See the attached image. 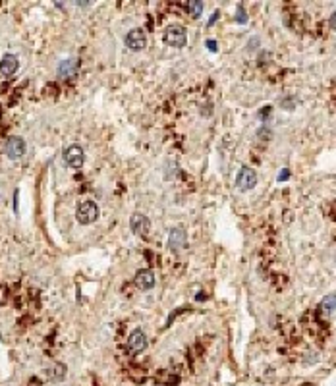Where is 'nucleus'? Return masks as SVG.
I'll list each match as a JSON object with an SVG mask.
<instances>
[{
	"label": "nucleus",
	"instance_id": "1a4fd4ad",
	"mask_svg": "<svg viewBox=\"0 0 336 386\" xmlns=\"http://www.w3.org/2000/svg\"><path fill=\"white\" fill-rule=\"evenodd\" d=\"M186 230L184 228H172L170 230V236H168V247L172 251H180L186 247Z\"/></svg>",
	"mask_w": 336,
	"mask_h": 386
},
{
	"label": "nucleus",
	"instance_id": "dca6fc26",
	"mask_svg": "<svg viewBox=\"0 0 336 386\" xmlns=\"http://www.w3.org/2000/svg\"><path fill=\"white\" fill-rule=\"evenodd\" d=\"M257 135H259V137H265V139H263V141H269V139H271V137H273V133H271V130H267V128H261V130H259V133H257Z\"/></svg>",
	"mask_w": 336,
	"mask_h": 386
},
{
	"label": "nucleus",
	"instance_id": "2eb2a0df",
	"mask_svg": "<svg viewBox=\"0 0 336 386\" xmlns=\"http://www.w3.org/2000/svg\"><path fill=\"white\" fill-rule=\"evenodd\" d=\"M46 373H49V377L53 378V380H62L64 375H66V367H64V365H54V367L49 369Z\"/></svg>",
	"mask_w": 336,
	"mask_h": 386
},
{
	"label": "nucleus",
	"instance_id": "6e6552de",
	"mask_svg": "<svg viewBox=\"0 0 336 386\" xmlns=\"http://www.w3.org/2000/svg\"><path fill=\"white\" fill-rule=\"evenodd\" d=\"M130 228H132L133 234H137V236H145V234H149L151 222H149V219H147L145 214H141V212H133V216L130 219Z\"/></svg>",
	"mask_w": 336,
	"mask_h": 386
},
{
	"label": "nucleus",
	"instance_id": "f03ea898",
	"mask_svg": "<svg viewBox=\"0 0 336 386\" xmlns=\"http://www.w3.org/2000/svg\"><path fill=\"white\" fill-rule=\"evenodd\" d=\"M187 35H186V29L182 26H168L164 29V43L168 46H174V49H182L186 46Z\"/></svg>",
	"mask_w": 336,
	"mask_h": 386
},
{
	"label": "nucleus",
	"instance_id": "a211bd4d",
	"mask_svg": "<svg viewBox=\"0 0 336 386\" xmlns=\"http://www.w3.org/2000/svg\"><path fill=\"white\" fill-rule=\"evenodd\" d=\"M238 21H239V23H246V21H248V18H246V12H244L242 6H238Z\"/></svg>",
	"mask_w": 336,
	"mask_h": 386
},
{
	"label": "nucleus",
	"instance_id": "aec40b11",
	"mask_svg": "<svg viewBox=\"0 0 336 386\" xmlns=\"http://www.w3.org/2000/svg\"><path fill=\"white\" fill-rule=\"evenodd\" d=\"M207 44H209V49H211V51H214V49H217V46H214V41H209Z\"/></svg>",
	"mask_w": 336,
	"mask_h": 386
},
{
	"label": "nucleus",
	"instance_id": "423d86ee",
	"mask_svg": "<svg viewBox=\"0 0 336 386\" xmlns=\"http://www.w3.org/2000/svg\"><path fill=\"white\" fill-rule=\"evenodd\" d=\"M4 153L12 160H19L26 155V141L21 139V137H10L6 141V145H4Z\"/></svg>",
	"mask_w": 336,
	"mask_h": 386
},
{
	"label": "nucleus",
	"instance_id": "39448f33",
	"mask_svg": "<svg viewBox=\"0 0 336 386\" xmlns=\"http://www.w3.org/2000/svg\"><path fill=\"white\" fill-rule=\"evenodd\" d=\"M126 46H128L130 51H133V53L143 51V49L147 46V37L143 33V29H139V27L132 29V31L126 35Z\"/></svg>",
	"mask_w": 336,
	"mask_h": 386
},
{
	"label": "nucleus",
	"instance_id": "0eeeda50",
	"mask_svg": "<svg viewBox=\"0 0 336 386\" xmlns=\"http://www.w3.org/2000/svg\"><path fill=\"white\" fill-rule=\"evenodd\" d=\"M147 336L143 332L141 328H135L130 336H128V350L133 351V353H139V351L147 350Z\"/></svg>",
	"mask_w": 336,
	"mask_h": 386
},
{
	"label": "nucleus",
	"instance_id": "9d476101",
	"mask_svg": "<svg viewBox=\"0 0 336 386\" xmlns=\"http://www.w3.org/2000/svg\"><path fill=\"white\" fill-rule=\"evenodd\" d=\"M18 66H19V60H18V56H14V54H6V56L0 60V71H2V76H14V74L18 71Z\"/></svg>",
	"mask_w": 336,
	"mask_h": 386
},
{
	"label": "nucleus",
	"instance_id": "7ed1b4c3",
	"mask_svg": "<svg viewBox=\"0 0 336 386\" xmlns=\"http://www.w3.org/2000/svg\"><path fill=\"white\" fill-rule=\"evenodd\" d=\"M236 185L239 191H249L257 185V172L249 166L239 168L238 176H236Z\"/></svg>",
	"mask_w": 336,
	"mask_h": 386
},
{
	"label": "nucleus",
	"instance_id": "4468645a",
	"mask_svg": "<svg viewBox=\"0 0 336 386\" xmlns=\"http://www.w3.org/2000/svg\"><path fill=\"white\" fill-rule=\"evenodd\" d=\"M186 10H187V14H189L191 18H199V16L203 14V2H199V0H194V2L186 4Z\"/></svg>",
	"mask_w": 336,
	"mask_h": 386
},
{
	"label": "nucleus",
	"instance_id": "f257e3e1",
	"mask_svg": "<svg viewBox=\"0 0 336 386\" xmlns=\"http://www.w3.org/2000/svg\"><path fill=\"white\" fill-rule=\"evenodd\" d=\"M99 214H101V211H99L97 203L83 201L78 207V211H76V219H78L80 224H93L99 219Z\"/></svg>",
	"mask_w": 336,
	"mask_h": 386
},
{
	"label": "nucleus",
	"instance_id": "f3484780",
	"mask_svg": "<svg viewBox=\"0 0 336 386\" xmlns=\"http://www.w3.org/2000/svg\"><path fill=\"white\" fill-rule=\"evenodd\" d=\"M280 105L286 106V110H294V99H292V96H288V99L280 101Z\"/></svg>",
	"mask_w": 336,
	"mask_h": 386
},
{
	"label": "nucleus",
	"instance_id": "20e7f679",
	"mask_svg": "<svg viewBox=\"0 0 336 386\" xmlns=\"http://www.w3.org/2000/svg\"><path fill=\"white\" fill-rule=\"evenodd\" d=\"M64 160L70 168H81L85 162V151L81 149L80 145H70L64 151Z\"/></svg>",
	"mask_w": 336,
	"mask_h": 386
},
{
	"label": "nucleus",
	"instance_id": "9b49d317",
	"mask_svg": "<svg viewBox=\"0 0 336 386\" xmlns=\"http://www.w3.org/2000/svg\"><path fill=\"white\" fill-rule=\"evenodd\" d=\"M135 284H137V288L139 290L153 288V286H155V274H153V271L143 269V271L137 272V274H135Z\"/></svg>",
	"mask_w": 336,
	"mask_h": 386
},
{
	"label": "nucleus",
	"instance_id": "f8f14e48",
	"mask_svg": "<svg viewBox=\"0 0 336 386\" xmlns=\"http://www.w3.org/2000/svg\"><path fill=\"white\" fill-rule=\"evenodd\" d=\"M76 71H78V60H76V58L62 60L60 66H58V76H60V78H71Z\"/></svg>",
	"mask_w": 336,
	"mask_h": 386
},
{
	"label": "nucleus",
	"instance_id": "6ab92c4d",
	"mask_svg": "<svg viewBox=\"0 0 336 386\" xmlns=\"http://www.w3.org/2000/svg\"><path fill=\"white\" fill-rule=\"evenodd\" d=\"M288 176H290L288 172H280V176H278V180H280V182H282V180H288Z\"/></svg>",
	"mask_w": 336,
	"mask_h": 386
},
{
	"label": "nucleus",
	"instance_id": "ddd939ff",
	"mask_svg": "<svg viewBox=\"0 0 336 386\" xmlns=\"http://www.w3.org/2000/svg\"><path fill=\"white\" fill-rule=\"evenodd\" d=\"M334 303H336L334 294H328V296H325L323 301H321V315H325V317L332 315V313H334Z\"/></svg>",
	"mask_w": 336,
	"mask_h": 386
}]
</instances>
